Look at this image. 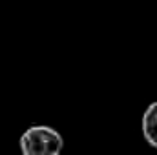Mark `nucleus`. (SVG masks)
I'll list each match as a JSON object with an SVG mask.
<instances>
[{"instance_id": "f257e3e1", "label": "nucleus", "mask_w": 157, "mask_h": 155, "mask_svg": "<svg viewBox=\"0 0 157 155\" xmlns=\"http://www.w3.org/2000/svg\"><path fill=\"white\" fill-rule=\"evenodd\" d=\"M22 155H60L64 148L62 135L51 126H29L20 141H18Z\"/></svg>"}, {"instance_id": "f03ea898", "label": "nucleus", "mask_w": 157, "mask_h": 155, "mask_svg": "<svg viewBox=\"0 0 157 155\" xmlns=\"http://www.w3.org/2000/svg\"><path fill=\"white\" fill-rule=\"evenodd\" d=\"M143 135L150 146L157 148V102H152L143 113Z\"/></svg>"}]
</instances>
